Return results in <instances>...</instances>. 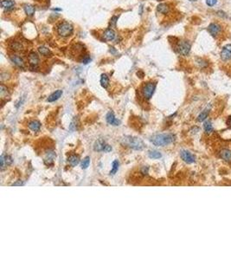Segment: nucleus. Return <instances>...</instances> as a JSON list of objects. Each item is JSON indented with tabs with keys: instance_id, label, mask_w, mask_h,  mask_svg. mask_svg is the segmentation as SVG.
Wrapping results in <instances>:
<instances>
[{
	"instance_id": "c9c22d12",
	"label": "nucleus",
	"mask_w": 231,
	"mask_h": 260,
	"mask_svg": "<svg viewBox=\"0 0 231 260\" xmlns=\"http://www.w3.org/2000/svg\"></svg>"
},
{
	"instance_id": "412c9836",
	"label": "nucleus",
	"mask_w": 231,
	"mask_h": 260,
	"mask_svg": "<svg viewBox=\"0 0 231 260\" xmlns=\"http://www.w3.org/2000/svg\"><path fill=\"white\" fill-rule=\"evenodd\" d=\"M10 47L14 51H21L23 50V48H24L22 43L19 42V41H13V42H11Z\"/></svg>"
},
{
	"instance_id": "f3484780",
	"label": "nucleus",
	"mask_w": 231,
	"mask_h": 260,
	"mask_svg": "<svg viewBox=\"0 0 231 260\" xmlns=\"http://www.w3.org/2000/svg\"><path fill=\"white\" fill-rule=\"evenodd\" d=\"M1 6L5 10H11L15 6V2L12 0H2Z\"/></svg>"
},
{
	"instance_id": "6e6552de",
	"label": "nucleus",
	"mask_w": 231,
	"mask_h": 260,
	"mask_svg": "<svg viewBox=\"0 0 231 260\" xmlns=\"http://www.w3.org/2000/svg\"><path fill=\"white\" fill-rule=\"evenodd\" d=\"M180 156H181L182 159H183L185 162L188 163V164H191V163L195 162V160H196V157H195L190 152H189L187 150H183V151H181V153H180Z\"/></svg>"
},
{
	"instance_id": "0eeeda50",
	"label": "nucleus",
	"mask_w": 231,
	"mask_h": 260,
	"mask_svg": "<svg viewBox=\"0 0 231 260\" xmlns=\"http://www.w3.org/2000/svg\"><path fill=\"white\" fill-rule=\"evenodd\" d=\"M29 67L32 70L37 69L39 64V57L35 52H31L29 55Z\"/></svg>"
},
{
	"instance_id": "6ab92c4d",
	"label": "nucleus",
	"mask_w": 231,
	"mask_h": 260,
	"mask_svg": "<svg viewBox=\"0 0 231 260\" xmlns=\"http://www.w3.org/2000/svg\"><path fill=\"white\" fill-rule=\"evenodd\" d=\"M220 156L225 161H230L231 160V151L229 149H222L220 153Z\"/></svg>"
},
{
	"instance_id": "2eb2a0df",
	"label": "nucleus",
	"mask_w": 231,
	"mask_h": 260,
	"mask_svg": "<svg viewBox=\"0 0 231 260\" xmlns=\"http://www.w3.org/2000/svg\"><path fill=\"white\" fill-rule=\"evenodd\" d=\"M106 146L107 144L105 143V141L102 139H100V140L96 141L95 143L94 144V150L95 152H102V151H104Z\"/></svg>"
},
{
	"instance_id": "423d86ee",
	"label": "nucleus",
	"mask_w": 231,
	"mask_h": 260,
	"mask_svg": "<svg viewBox=\"0 0 231 260\" xmlns=\"http://www.w3.org/2000/svg\"><path fill=\"white\" fill-rule=\"evenodd\" d=\"M221 58L224 62H228L231 60V44L225 45L221 50Z\"/></svg>"
},
{
	"instance_id": "2f4dec72",
	"label": "nucleus",
	"mask_w": 231,
	"mask_h": 260,
	"mask_svg": "<svg viewBox=\"0 0 231 260\" xmlns=\"http://www.w3.org/2000/svg\"><path fill=\"white\" fill-rule=\"evenodd\" d=\"M90 61H91V58H90V57L87 56V57H85L82 59V63H84V64H87L88 62H90Z\"/></svg>"
},
{
	"instance_id": "ddd939ff",
	"label": "nucleus",
	"mask_w": 231,
	"mask_h": 260,
	"mask_svg": "<svg viewBox=\"0 0 231 260\" xmlns=\"http://www.w3.org/2000/svg\"><path fill=\"white\" fill-rule=\"evenodd\" d=\"M41 122L36 121V120H33L31 121H29L28 123V128L29 129L32 130L33 132H38L41 129Z\"/></svg>"
},
{
	"instance_id": "c756f323",
	"label": "nucleus",
	"mask_w": 231,
	"mask_h": 260,
	"mask_svg": "<svg viewBox=\"0 0 231 260\" xmlns=\"http://www.w3.org/2000/svg\"><path fill=\"white\" fill-rule=\"evenodd\" d=\"M0 94H1V97L2 98H4L8 95L7 87H5L4 84H1V87H0Z\"/></svg>"
},
{
	"instance_id": "f704fd0d",
	"label": "nucleus",
	"mask_w": 231,
	"mask_h": 260,
	"mask_svg": "<svg viewBox=\"0 0 231 260\" xmlns=\"http://www.w3.org/2000/svg\"><path fill=\"white\" fill-rule=\"evenodd\" d=\"M24 185V183L21 181V180H19V182H16V183H14L12 186H23Z\"/></svg>"
},
{
	"instance_id": "c85d7f7f",
	"label": "nucleus",
	"mask_w": 231,
	"mask_h": 260,
	"mask_svg": "<svg viewBox=\"0 0 231 260\" xmlns=\"http://www.w3.org/2000/svg\"><path fill=\"white\" fill-rule=\"evenodd\" d=\"M89 165H90V157L87 156V157L84 158V159L82 162V169H87V167H89Z\"/></svg>"
},
{
	"instance_id": "aec40b11",
	"label": "nucleus",
	"mask_w": 231,
	"mask_h": 260,
	"mask_svg": "<svg viewBox=\"0 0 231 260\" xmlns=\"http://www.w3.org/2000/svg\"><path fill=\"white\" fill-rule=\"evenodd\" d=\"M157 10L159 11V13H162V14H167L170 11V7L168 4H160L158 5L157 7Z\"/></svg>"
},
{
	"instance_id": "cd10ccee",
	"label": "nucleus",
	"mask_w": 231,
	"mask_h": 260,
	"mask_svg": "<svg viewBox=\"0 0 231 260\" xmlns=\"http://www.w3.org/2000/svg\"><path fill=\"white\" fill-rule=\"evenodd\" d=\"M208 116H209V110H208V109H205L204 111H202V113L198 116V117H197V121H200V122H201V121H203L208 117Z\"/></svg>"
},
{
	"instance_id": "a211bd4d",
	"label": "nucleus",
	"mask_w": 231,
	"mask_h": 260,
	"mask_svg": "<svg viewBox=\"0 0 231 260\" xmlns=\"http://www.w3.org/2000/svg\"><path fill=\"white\" fill-rule=\"evenodd\" d=\"M68 162L69 163L70 166L72 167H76L79 162H80V157L76 154H71L69 158H68Z\"/></svg>"
},
{
	"instance_id": "393cba45",
	"label": "nucleus",
	"mask_w": 231,
	"mask_h": 260,
	"mask_svg": "<svg viewBox=\"0 0 231 260\" xmlns=\"http://www.w3.org/2000/svg\"><path fill=\"white\" fill-rule=\"evenodd\" d=\"M148 156H149L151 159H160V158L162 157V154H161V153L159 152V151L152 150V151H150V152L148 153Z\"/></svg>"
},
{
	"instance_id": "1a4fd4ad",
	"label": "nucleus",
	"mask_w": 231,
	"mask_h": 260,
	"mask_svg": "<svg viewBox=\"0 0 231 260\" xmlns=\"http://www.w3.org/2000/svg\"><path fill=\"white\" fill-rule=\"evenodd\" d=\"M208 30H209V32L210 33V35H211L212 37H217V36H218V35L220 34V32H221V30H222V27H221V25L218 24L212 23V24H210L209 25Z\"/></svg>"
},
{
	"instance_id": "9b49d317",
	"label": "nucleus",
	"mask_w": 231,
	"mask_h": 260,
	"mask_svg": "<svg viewBox=\"0 0 231 260\" xmlns=\"http://www.w3.org/2000/svg\"><path fill=\"white\" fill-rule=\"evenodd\" d=\"M0 161H1V170H4V168L6 166H10L11 164H12L13 159H12V158L10 155L2 154L1 155V158H0Z\"/></svg>"
},
{
	"instance_id": "39448f33",
	"label": "nucleus",
	"mask_w": 231,
	"mask_h": 260,
	"mask_svg": "<svg viewBox=\"0 0 231 260\" xmlns=\"http://www.w3.org/2000/svg\"><path fill=\"white\" fill-rule=\"evenodd\" d=\"M177 50L180 55L186 57L190 51V44L187 41H180L177 45Z\"/></svg>"
},
{
	"instance_id": "7c9ffc66",
	"label": "nucleus",
	"mask_w": 231,
	"mask_h": 260,
	"mask_svg": "<svg viewBox=\"0 0 231 260\" xmlns=\"http://www.w3.org/2000/svg\"><path fill=\"white\" fill-rule=\"evenodd\" d=\"M217 0H206V4L208 6H214L217 4Z\"/></svg>"
},
{
	"instance_id": "9d476101",
	"label": "nucleus",
	"mask_w": 231,
	"mask_h": 260,
	"mask_svg": "<svg viewBox=\"0 0 231 260\" xmlns=\"http://www.w3.org/2000/svg\"><path fill=\"white\" fill-rule=\"evenodd\" d=\"M106 120H107L108 124L113 125V126H119L120 124V121L116 118L113 112H108L107 113V115L106 116Z\"/></svg>"
},
{
	"instance_id": "bb28decb",
	"label": "nucleus",
	"mask_w": 231,
	"mask_h": 260,
	"mask_svg": "<svg viewBox=\"0 0 231 260\" xmlns=\"http://www.w3.org/2000/svg\"><path fill=\"white\" fill-rule=\"evenodd\" d=\"M203 129H204V131L206 132V134H210L213 131V127H212L211 122L210 121H205L203 124Z\"/></svg>"
},
{
	"instance_id": "f03ea898",
	"label": "nucleus",
	"mask_w": 231,
	"mask_h": 260,
	"mask_svg": "<svg viewBox=\"0 0 231 260\" xmlns=\"http://www.w3.org/2000/svg\"><path fill=\"white\" fill-rule=\"evenodd\" d=\"M121 144L134 150H143L145 147L144 141L141 139L133 136H125L121 140Z\"/></svg>"
},
{
	"instance_id": "f8f14e48",
	"label": "nucleus",
	"mask_w": 231,
	"mask_h": 260,
	"mask_svg": "<svg viewBox=\"0 0 231 260\" xmlns=\"http://www.w3.org/2000/svg\"><path fill=\"white\" fill-rule=\"evenodd\" d=\"M11 60L12 61V62L15 65H16L19 68H24V61L23 60V58L19 57L18 55L13 54L11 56Z\"/></svg>"
},
{
	"instance_id": "5701e85b",
	"label": "nucleus",
	"mask_w": 231,
	"mask_h": 260,
	"mask_svg": "<svg viewBox=\"0 0 231 260\" xmlns=\"http://www.w3.org/2000/svg\"><path fill=\"white\" fill-rule=\"evenodd\" d=\"M101 84L104 88H107L109 85V78L107 74H102L101 76Z\"/></svg>"
},
{
	"instance_id": "72a5a7b5",
	"label": "nucleus",
	"mask_w": 231,
	"mask_h": 260,
	"mask_svg": "<svg viewBox=\"0 0 231 260\" xmlns=\"http://www.w3.org/2000/svg\"><path fill=\"white\" fill-rule=\"evenodd\" d=\"M111 151H112V147H111V146H109V145H107V146L105 147L104 152H106V153H108V152H111Z\"/></svg>"
},
{
	"instance_id": "20e7f679",
	"label": "nucleus",
	"mask_w": 231,
	"mask_h": 260,
	"mask_svg": "<svg viewBox=\"0 0 231 260\" xmlns=\"http://www.w3.org/2000/svg\"><path fill=\"white\" fill-rule=\"evenodd\" d=\"M156 88V83H147L144 84V87L142 88V95L145 100H150L155 91Z\"/></svg>"
},
{
	"instance_id": "7ed1b4c3",
	"label": "nucleus",
	"mask_w": 231,
	"mask_h": 260,
	"mask_svg": "<svg viewBox=\"0 0 231 260\" xmlns=\"http://www.w3.org/2000/svg\"><path fill=\"white\" fill-rule=\"evenodd\" d=\"M73 30H74V28L72 25L67 22H62L57 26L58 35L63 38L69 37L73 33Z\"/></svg>"
},
{
	"instance_id": "4be33fe9",
	"label": "nucleus",
	"mask_w": 231,
	"mask_h": 260,
	"mask_svg": "<svg viewBox=\"0 0 231 260\" xmlns=\"http://www.w3.org/2000/svg\"><path fill=\"white\" fill-rule=\"evenodd\" d=\"M38 51L42 56H44V57H51L52 56V53H51L50 50L48 49L45 46H40L38 48Z\"/></svg>"
},
{
	"instance_id": "dca6fc26",
	"label": "nucleus",
	"mask_w": 231,
	"mask_h": 260,
	"mask_svg": "<svg viewBox=\"0 0 231 260\" xmlns=\"http://www.w3.org/2000/svg\"><path fill=\"white\" fill-rule=\"evenodd\" d=\"M62 96V90L59 89V90H56V92H54L53 94H51V95L48 97L47 101H49V102H53V101H57L58 99H59Z\"/></svg>"
},
{
	"instance_id": "a878e982",
	"label": "nucleus",
	"mask_w": 231,
	"mask_h": 260,
	"mask_svg": "<svg viewBox=\"0 0 231 260\" xmlns=\"http://www.w3.org/2000/svg\"><path fill=\"white\" fill-rule=\"evenodd\" d=\"M119 161H118L117 159L114 160V162H113V164H112V169H111V171H110L109 174H110V175H114V174H115V173L118 172V170H119Z\"/></svg>"
},
{
	"instance_id": "b1692460",
	"label": "nucleus",
	"mask_w": 231,
	"mask_h": 260,
	"mask_svg": "<svg viewBox=\"0 0 231 260\" xmlns=\"http://www.w3.org/2000/svg\"><path fill=\"white\" fill-rule=\"evenodd\" d=\"M24 9L25 13L28 15V16H33V15L35 14V7L33 5L25 4L24 6Z\"/></svg>"
},
{
	"instance_id": "f257e3e1",
	"label": "nucleus",
	"mask_w": 231,
	"mask_h": 260,
	"mask_svg": "<svg viewBox=\"0 0 231 260\" xmlns=\"http://www.w3.org/2000/svg\"><path fill=\"white\" fill-rule=\"evenodd\" d=\"M151 142L158 147H164L170 145L175 141V135L172 134H159L152 135L150 139Z\"/></svg>"
},
{
	"instance_id": "4468645a",
	"label": "nucleus",
	"mask_w": 231,
	"mask_h": 260,
	"mask_svg": "<svg viewBox=\"0 0 231 260\" xmlns=\"http://www.w3.org/2000/svg\"><path fill=\"white\" fill-rule=\"evenodd\" d=\"M103 37L107 41H113L115 38V32L113 29L108 28V29L105 30V32L103 34Z\"/></svg>"
},
{
	"instance_id": "473e14b6",
	"label": "nucleus",
	"mask_w": 231,
	"mask_h": 260,
	"mask_svg": "<svg viewBox=\"0 0 231 260\" xmlns=\"http://www.w3.org/2000/svg\"><path fill=\"white\" fill-rule=\"evenodd\" d=\"M116 20H118V17H112V19H111V22H110V24H113L114 26H115Z\"/></svg>"
}]
</instances>
